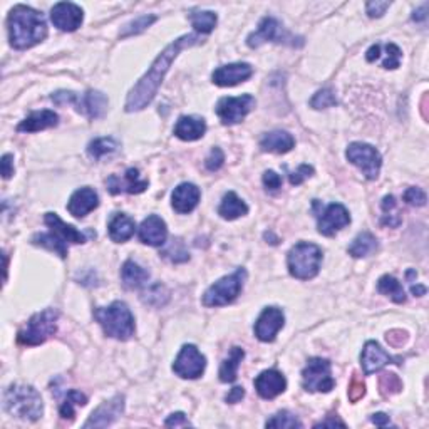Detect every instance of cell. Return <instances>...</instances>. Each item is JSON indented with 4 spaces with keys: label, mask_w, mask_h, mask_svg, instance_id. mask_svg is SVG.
Returning a JSON list of instances; mask_svg holds the SVG:
<instances>
[{
    "label": "cell",
    "mask_w": 429,
    "mask_h": 429,
    "mask_svg": "<svg viewBox=\"0 0 429 429\" xmlns=\"http://www.w3.org/2000/svg\"><path fill=\"white\" fill-rule=\"evenodd\" d=\"M203 40L200 39V36L196 34H187L181 36L180 39L173 40L170 45L164 47V51L153 61L151 68L148 69L146 74L138 81V84L134 86L133 89L130 91L126 99V111L127 113H134V111H141L146 107L150 102L155 99L156 94H158V89L163 82L166 72L170 71L173 61L178 57V54L183 51V49L193 47V45H198Z\"/></svg>",
    "instance_id": "obj_1"
},
{
    "label": "cell",
    "mask_w": 429,
    "mask_h": 429,
    "mask_svg": "<svg viewBox=\"0 0 429 429\" xmlns=\"http://www.w3.org/2000/svg\"><path fill=\"white\" fill-rule=\"evenodd\" d=\"M7 26H9L10 45L19 51L34 47L47 37V24L44 15L22 3L10 10Z\"/></svg>",
    "instance_id": "obj_2"
},
{
    "label": "cell",
    "mask_w": 429,
    "mask_h": 429,
    "mask_svg": "<svg viewBox=\"0 0 429 429\" xmlns=\"http://www.w3.org/2000/svg\"><path fill=\"white\" fill-rule=\"evenodd\" d=\"M3 410L12 418L37 421L44 414V403L36 387L15 382L3 393Z\"/></svg>",
    "instance_id": "obj_3"
},
{
    "label": "cell",
    "mask_w": 429,
    "mask_h": 429,
    "mask_svg": "<svg viewBox=\"0 0 429 429\" xmlns=\"http://www.w3.org/2000/svg\"><path fill=\"white\" fill-rule=\"evenodd\" d=\"M94 317L107 337L127 341L134 336V317L130 307L121 300H116L107 307L96 309Z\"/></svg>",
    "instance_id": "obj_4"
},
{
    "label": "cell",
    "mask_w": 429,
    "mask_h": 429,
    "mask_svg": "<svg viewBox=\"0 0 429 429\" xmlns=\"http://www.w3.org/2000/svg\"><path fill=\"white\" fill-rule=\"evenodd\" d=\"M322 263V250L315 243L300 242L290 249L287 255L288 272L294 279L311 280L319 274Z\"/></svg>",
    "instance_id": "obj_5"
},
{
    "label": "cell",
    "mask_w": 429,
    "mask_h": 429,
    "mask_svg": "<svg viewBox=\"0 0 429 429\" xmlns=\"http://www.w3.org/2000/svg\"><path fill=\"white\" fill-rule=\"evenodd\" d=\"M57 319L59 312L56 309H45L37 312L17 334V342L20 345H40L57 331Z\"/></svg>",
    "instance_id": "obj_6"
},
{
    "label": "cell",
    "mask_w": 429,
    "mask_h": 429,
    "mask_svg": "<svg viewBox=\"0 0 429 429\" xmlns=\"http://www.w3.org/2000/svg\"><path fill=\"white\" fill-rule=\"evenodd\" d=\"M245 280V268H238L235 274L220 279L203 294V305H206V307H221V305L232 304L240 295Z\"/></svg>",
    "instance_id": "obj_7"
},
{
    "label": "cell",
    "mask_w": 429,
    "mask_h": 429,
    "mask_svg": "<svg viewBox=\"0 0 429 429\" xmlns=\"http://www.w3.org/2000/svg\"><path fill=\"white\" fill-rule=\"evenodd\" d=\"M302 386L309 393H331L336 386L331 361L322 357L309 359L307 366L302 370Z\"/></svg>",
    "instance_id": "obj_8"
},
{
    "label": "cell",
    "mask_w": 429,
    "mask_h": 429,
    "mask_svg": "<svg viewBox=\"0 0 429 429\" xmlns=\"http://www.w3.org/2000/svg\"><path fill=\"white\" fill-rule=\"evenodd\" d=\"M345 158L361 170L367 180H375L382 166L381 153L367 143H350L345 150Z\"/></svg>",
    "instance_id": "obj_9"
},
{
    "label": "cell",
    "mask_w": 429,
    "mask_h": 429,
    "mask_svg": "<svg viewBox=\"0 0 429 429\" xmlns=\"http://www.w3.org/2000/svg\"><path fill=\"white\" fill-rule=\"evenodd\" d=\"M255 104H257V101L251 94H243V96L238 98H221L217 102L214 111H217L218 118L225 126H233L242 123L247 118V114L254 109Z\"/></svg>",
    "instance_id": "obj_10"
},
{
    "label": "cell",
    "mask_w": 429,
    "mask_h": 429,
    "mask_svg": "<svg viewBox=\"0 0 429 429\" xmlns=\"http://www.w3.org/2000/svg\"><path fill=\"white\" fill-rule=\"evenodd\" d=\"M317 217V226H319V232L325 237H332L337 232H341L344 226L350 224V214L344 205L341 203H332L325 208L319 210L313 205Z\"/></svg>",
    "instance_id": "obj_11"
},
{
    "label": "cell",
    "mask_w": 429,
    "mask_h": 429,
    "mask_svg": "<svg viewBox=\"0 0 429 429\" xmlns=\"http://www.w3.org/2000/svg\"><path fill=\"white\" fill-rule=\"evenodd\" d=\"M205 367H206L205 356L196 349V345L193 344H185L180 350L178 357H176L175 362H173V370H175V374L183 379H198L205 373Z\"/></svg>",
    "instance_id": "obj_12"
},
{
    "label": "cell",
    "mask_w": 429,
    "mask_h": 429,
    "mask_svg": "<svg viewBox=\"0 0 429 429\" xmlns=\"http://www.w3.org/2000/svg\"><path fill=\"white\" fill-rule=\"evenodd\" d=\"M288 40H295V39L292 36L286 34L279 20L274 17H263L262 20H260L257 31H254L249 37H247V44H249V47L251 49L260 47V45L265 42L290 44Z\"/></svg>",
    "instance_id": "obj_13"
},
{
    "label": "cell",
    "mask_w": 429,
    "mask_h": 429,
    "mask_svg": "<svg viewBox=\"0 0 429 429\" xmlns=\"http://www.w3.org/2000/svg\"><path fill=\"white\" fill-rule=\"evenodd\" d=\"M283 324H286V315L282 309L265 307L255 322V336L262 342H274Z\"/></svg>",
    "instance_id": "obj_14"
},
{
    "label": "cell",
    "mask_w": 429,
    "mask_h": 429,
    "mask_svg": "<svg viewBox=\"0 0 429 429\" xmlns=\"http://www.w3.org/2000/svg\"><path fill=\"white\" fill-rule=\"evenodd\" d=\"M51 20L59 31L74 32L81 27L84 20V12L72 2H59L52 7Z\"/></svg>",
    "instance_id": "obj_15"
},
{
    "label": "cell",
    "mask_w": 429,
    "mask_h": 429,
    "mask_svg": "<svg viewBox=\"0 0 429 429\" xmlns=\"http://www.w3.org/2000/svg\"><path fill=\"white\" fill-rule=\"evenodd\" d=\"M361 364H362V369H364V374L370 375L389 364H401V357L389 356V352H386V350L382 349L377 342L369 341V342H366L364 349H362Z\"/></svg>",
    "instance_id": "obj_16"
},
{
    "label": "cell",
    "mask_w": 429,
    "mask_h": 429,
    "mask_svg": "<svg viewBox=\"0 0 429 429\" xmlns=\"http://www.w3.org/2000/svg\"><path fill=\"white\" fill-rule=\"evenodd\" d=\"M125 411V396L118 394L109 401L102 403L91 418L84 423V428H106L116 421Z\"/></svg>",
    "instance_id": "obj_17"
},
{
    "label": "cell",
    "mask_w": 429,
    "mask_h": 429,
    "mask_svg": "<svg viewBox=\"0 0 429 429\" xmlns=\"http://www.w3.org/2000/svg\"><path fill=\"white\" fill-rule=\"evenodd\" d=\"M251 74H254V68L249 63H233L214 69L212 79L220 88H232V86L249 81Z\"/></svg>",
    "instance_id": "obj_18"
},
{
    "label": "cell",
    "mask_w": 429,
    "mask_h": 429,
    "mask_svg": "<svg viewBox=\"0 0 429 429\" xmlns=\"http://www.w3.org/2000/svg\"><path fill=\"white\" fill-rule=\"evenodd\" d=\"M106 187L111 195H119V193H130V195H138L148 188V180L139 178V171L136 168H130L123 176L111 175L106 180Z\"/></svg>",
    "instance_id": "obj_19"
},
{
    "label": "cell",
    "mask_w": 429,
    "mask_h": 429,
    "mask_svg": "<svg viewBox=\"0 0 429 429\" xmlns=\"http://www.w3.org/2000/svg\"><path fill=\"white\" fill-rule=\"evenodd\" d=\"M107 104H109V101H107V98L101 93V91L91 89L84 94L76 93V98H74V106H76V109L84 114V116H88L89 119H99L104 116L107 111Z\"/></svg>",
    "instance_id": "obj_20"
},
{
    "label": "cell",
    "mask_w": 429,
    "mask_h": 429,
    "mask_svg": "<svg viewBox=\"0 0 429 429\" xmlns=\"http://www.w3.org/2000/svg\"><path fill=\"white\" fill-rule=\"evenodd\" d=\"M255 389L260 398L274 399L287 389V379L277 369L263 370L262 374L255 379Z\"/></svg>",
    "instance_id": "obj_21"
},
{
    "label": "cell",
    "mask_w": 429,
    "mask_h": 429,
    "mask_svg": "<svg viewBox=\"0 0 429 429\" xmlns=\"http://www.w3.org/2000/svg\"><path fill=\"white\" fill-rule=\"evenodd\" d=\"M201 192L196 185L193 183H181L173 189L171 193V205L175 208V212L181 214L192 213L200 203Z\"/></svg>",
    "instance_id": "obj_22"
},
{
    "label": "cell",
    "mask_w": 429,
    "mask_h": 429,
    "mask_svg": "<svg viewBox=\"0 0 429 429\" xmlns=\"http://www.w3.org/2000/svg\"><path fill=\"white\" fill-rule=\"evenodd\" d=\"M139 240L146 245L151 247H161L164 245L168 237V228L164 224L163 218H159L158 214H150L148 218H144L141 226H139Z\"/></svg>",
    "instance_id": "obj_23"
},
{
    "label": "cell",
    "mask_w": 429,
    "mask_h": 429,
    "mask_svg": "<svg viewBox=\"0 0 429 429\" xmlns=\"http://www.w3.org/2000/svg\"><path fill=\"white\" fill-rule=\"evenodd\" d=\"M98 205H99L98 193L91 187H84L76 189V192L72 193V196L69 198L68 210L72 217L82 218L93 212L94 208H98Z\"/></svg>",
    "instance_id": "obj_24"
},
{
    "label": "cell",
    "mask_w": 429,
    "mask_h": 429,
    "mask_svg": "<svg viewBox=\"0 0 429 429\" xmlns=\"http://www.w3.org/2000/svg\"><path fill=\"white\" fill-rule=\"evenodd\" d=\"M44 221H45V225L51 228V232L54 235H57V237H59L61 240H64L65 243H84L86 242L84 233H81L79 230H76V226L64 224L57 213H45Z\"/></svg>",
    "instance_id": "obj_25"
},
{
    "label": "cell",
    "mask_w": 429,
    "mask_h": 429,
    "mask_svg": "<svg viewBox=\"0 0 429 429\" xmlns=\"http://www.w3.org/2000/svg\"><path fill=\"white\" fill-rule=\"evenodd\" d=\"M59 123V116L51 109L36 111L31 116H27L22 123L17 126L19 133H36V131L47 130V127L57 126Z\"/></svg>",
    "instance_id": "obj_26"
},
{
    "label": "cell",
    "mask_w": 429,
    "mask_h": 429,
    "mask_svg": "<svg viewBox=\"0 0 429 429\" xmlns=\"http://www.w3.org/2000/svg\"><path fill=\"white\" fill-rule=\"evenodd\" d=\"M206 133V123L198 116H181L175 126V136L183 141H196Z\"/></svg>",
    "instance_id": "obj_27"
},
{
    "label": "cell",
    "mask_w": 429,
    "mask_h": 429,
    "mask_svg": "<svg viewBox=\"0 0 429 429\" xmlns=\"http://www.w3.org/2000/svg\"><path fill=\"white\" fill-rule=\"evenodd\" d=\"M295 146V139L288 131H270V133L263 134L260 139V148L267 153H277V155H283L288 153Z\"/></svg>",
    "instance_id": "obj_28"
},
{
    "label": "cell",
    "mask_w": 429,
    "mask_h": 429,
    "mask_svg": "<svg viewBox=\"0 0 429 429\" xmlns=\"http://www.w3.org/2000/svg\"><path fill=\"white\" fill-rule=\"evenodd\" d=\"M107 230H109L111 240L116 243H125L134 235L136 224L133 218L127 217L126 213H116L109 220Z\"/></svg>",
    "instance_id": "obj_29"
},
{
    "label": "cell",
    "mask_w": 429,
    "mask_h": 429,
    "mask_svg": "<svg viewBox=\"0 0 429 429\" xmlns=\"http://www.w3.org/2000/svg\"><path fill=\"white\" fill-rule=\"evenodd\" d=\"M121 280L126 288L134 290V288H141L150 280V274L133 260H126L121 267Z\"/></svg>",
    "instance_id": "obj_30"
},
{
    "label": "cell",
    "mask_w": 429,
    "mask_h": 429,
    "mask_svg": "<svg viewBox=\"0 0 429 429\" xmlns=\"http://www.w3.org/2000/svg\"><path fill=\"white\" fill-rule=\"evenodd\" d=\"M247 213H249V206L233 192L226 193L221 200L220 208H218V214L225 220H237V218L245 217Z\"/></svg>",
    "instance_id": "obj_31"
},
{
    "label": "cell",
    "mask_w": 429,
    "mask_h": 429,
    "mask_svg": "<svg viewBox=\"0 0 429 429\" xmlns=\"http://www.w3.org/2000/svg\"><path fill=\"white\" fill-rule=\"evenodd\" d=\"M243 357H245V350H243L242 348H232L228 357L221 362L220 373H218L221 382H235V379H237L238 367H240V362L243 361Z\"/></svg>",
    "instance_id": "obj_32"
},
{
    "label": "cell",
    "mask_w": 429,
    "mask_h": 429,
    "mask_svg": "<svg viewBox=\"0 0 429 429\" xmlns=\"http://www.w3.org/2000/svg\"><path fill=\"white\" fill-rule=\"evenodd\" d=\"M375 250H377V238H375L373 233L362 232L354 238L352 243H350L349 255H352L354 258H362L367 257V255L374 254Z\"/></svg>",
    "instance_id": "obj_33"
},
{
    "label": "cell",
    "mask_w": 429,
    "mask_h": 429,
    "mask_svg": "<svg viewBox=\"0 0 429 429\" xmlns=\"http://www.w3.org/2000/svg\"><path fill=\"white\" fill-rule=\"evenodd\" d=\"M377 290L382 295H387L391 300L396 304H404L406 302V292L398 279H394L393 275H382L377 282Z\"/></svg>",
    "instance_id": "obj_34"
},
{
    "label": "cell",
    "mask_w": 429,
    "mask_h": 429,
    "mask_svg": "<svg viewBox=\"0 0 429 429\" xmlns=\"http://www.w3.org/2000/svg\"><path fill=\"white\" fill-rule=\"evenodd\" d=\"M32 243L37 247H44V249L54 251V254L59 255L61 258L68 257V243L61 240L57 235L51 233H37L32 237Z\"/></svg>",
    "instance_id": "obj_35"
},
{
    "label": "cell",
    "mask_w": 429,
    "mask_h": 429,
    "mask_svg": "<svg viewBox=\"0 0 429 429\" xmlns=\"http://www.w3.org/2000/svg\"><path fill=\"white\" fill-rule=\"evenodd\" d=\"M86 404H88V398H86L84 394L79 393V391H76V389L68 391V393H65L64 401L61 403V407H59L61 418L74 419V414H76L74 407L86 406Z\"/></svg>",
    "instance_id": "obj_36"
},
{
    "label": "cell",
    "mask_w": 429,
    "mask_h": 429,
    "mask_svg": "<svg viewBox=\"0 0 429 429\" xmlns=\"http://www.w3.org/2000/svg\"><path fill=\"white\" fill-rule=\"evenodd\" d=\"M189 20H192V26L195 27L196 32L200 34H210L217 26V14L212 10H198L189 14Z\"/></svg>",
    "instance_id": "obj_37"
},
{
    "label": "cell",
    "mask_w": 429,
    "mask_h": 429,
    "mask_svg": "<svg viewBox=\"0 0 429 429\" xmlns=\"http://www.w3.org/2000/svg\"><path fill=\"white\" fill-rule=\"evenodd\" d=\"M382 225L391 226V228H398L399 225H401L403 218L401 214L398 212V201H396V198L393 195H387L384 196V200H382Z\"/></svg>",
    "instance_id": "obj_38"
},
{
    "label": "cell",
    "mask_w": 429,
    "mask_h": 429,
    "mask_svg": "<svg viewBox=\"0 0 429 429\" xmlns=\"http://www.w3.org/2000/svg\"><path fill=\"white\" fill-rule=\"evenodd\" d=\"M119 148V143L114 138H98L89 143L88 155L94 159H101L102 156L114 153Z\"/></svg>",
    "instance_id": "obj_39"
},
{
    "label": "cell",
    "mask_w": 429,
    "mask_h": 429,
    "mask_svg": "<svg viewBox=\"0 0 429 429\" xmlns=\"http://www.w3.org/2000/svg\"><path fill=\"white\" fill-rule=\"evenodd\" d=\"M379 391L384 398H389V396H394L403 391V381L399 379L398 374L394 373H384L381 374L379 377Z\"/></svg>",
    "instance_id": "obj_40"
},
{
    "label": "cell",
    "mask_w": 429,
    "mask_h": 429,
    "mask_svg": "<svg viewBox=\"0 0 429 429\" xmlns=\"http://www.w3.org/2000/svg\"><path fill=\"white\" fill-rule=\"evenodd\" d=\"M143 302L148 305H153V307H161L168 302L170 299V294H168L166 287L161 286V283H155V286L148 288L146 292L143 294Z\"/></svg>",
    "instance_id": "obj_41"
},
{
    "label": "cell",
    "mask_w": 429,
    "mask_h": 429,
    "mask_svg": "<svg viewBox=\"0 0 429 429\" xmlns=\"http://www.w3.org/2000/svg\"><path fill=\"white\" fill-rule=\"evenodd\" d=\"M267 428H304L299 418L288 411H280L265 423Z\"/></svg>",
    "instance_id": "obj_42"
},
{
    "label": "cell",
    "mask_w": 429,
    "mask_h": 429,
    "mask_svg": "<svg viewBox=\"0 0 429 429\" xmlns=\"http://www.w3.org/2000/svg\"><path fill=\"white\" fill-rule=\"evenodd\" d=\"M156 15H141V17L134 19L133 22H130L127 26H125L121 32V37H130V36H136V34H141V32L146 31L148 27L151 26V24L156 22Z\"/></svg>",
    "instance_id": "obj_43"
},
{
    "label": "cell",
    "mask_w": 429,
    "mask_h": 429,
    "mask_svg": "<svg viewBox=\"0 0 429 429\" xmlns=\"http://www.w3.org/2000/svg\"><path fill=\"white\" fill-rule=\"evenodd\" d=\"M164 258H168L170 262H175V263H181V262H187V260L189 258L188 251L187 249H185L183 242L180 240V238H176V240H173L170 245L164 249L163 254Z\"/></svg>",
    "instance_id": "obj_44"
},
{
    "label": "cell",
    "mask_w": 429,
    "mask_h": 429,
    "mask_svg": "<svg viewBox=\"0 0 429 429\" xmlns=\"http://www.w3.org/2000/svg\"><path fill=\"white\" fill-rule=\"evenodd\" d=\"M336 104H337L336 94H334V91L329 88L317 91V93L313 94V98L311 99V106L313 109H327V107H332Z\"/></svg>",
    "instance_id": "obj_45"
},
{
    "label": "cell",
    "mask_w": 429,
    "mask_h": 429,
    "mask_svg": "<svg viewBox=\"0 0 429 429\" xmlns=\"http://www.w3.org/2000/svg\"><path fill=\"white\" fill-rule=\"evenodd\" d=\"M382 47H384V51H386V57H384V61H382V68L398 69L399 63H401V57H403L401 49H399L396 44H386V45H382Z\"/></svg>",
    "instance_id": "obj_46"
},
{
    "label": "cell",
    "mask_w": 429,
    "mask_h": 429,
    "mask_svg": "<svg viewBox=\"0 0 429 429\" xmlns=\"http://www.w3.org/2000/svg\"><path fill=\"white\" fill-rule=\"evenodd\" d=\"M366 394V384L364 381H362V377L357 373L352 374V379H350L349 382V389H348V396H349V401L350 403H357L361 401L362 398H364Z\"/></svg>",
    "instance_id": "obj_47"
},
{
    "label": "cell",
    "mask_w": 429,
    "mask_h": 429,
    "mask_svg": "<svg viewBox=\"0 0 429 429\" xmlns=\"http://www.w3.org/2000/svg\"><path fill=\"white\" fill-rule=\"evenodd\" d=\"M224 163H225V155L220 148H213L205 159V166L208 171H218L221 166H224Z\"/></svg>",
    "instance_id": "obj_48"
},
{
    "label": "cell",
    "mask_w": 429,
    "mask_h": 429,
    "mask_svg": "<svg viewBox=\"0 0 429 429\" xmlns=\"http://www.w3.org/2000/svg\"><path fill=\"white\" fill-rule=\"evenodd\" d=\"M404 201H407L410 205H414V206H424L426 205V193L423 192L421 188H416V187H411L407 188L406 192H404Z\"/></svg>",
    "instance_id": "obj_49"
},
{
    "label": "cell",
    "mask_w": 429,
    "mask_h": 429,
    "mask_svg": "<svg viewBox=\"0 0 429 429\" xmlns=\"http://www.w3.org/2000/svg\"><path fill=\"white\" fill-rule=\"evenodd\" d=\"M313 175V168L311 164H300L299 170L292 171L290 175H288V180H290V185H294V187H299V185H302L305 180L311 178Z\"/></svg>",
    "instance_id": "obj_50"
},
{
    "label": "cell",
    "mask_w": 429,
    "mask_h": 429,
    "mask_svg": "<svg viewBox=\"0 0 429 429\" xmlns=\"http://www.w3.org/2000/svg\"><path fill=\"white\" fill-rule=\"evenodd\" d=\"M391 7V2H381V0H373V2L366 3V10L369 14V17H382L386 14V10Z\"/></svg>",
    "instance_id": "obj_51"
},
{
    "label": "cell",
    "mask_w": 429,
    "mask_h": 429,
    "mask_svg": "<svg viewBox=\"0 0 429 429\" xmlns=\"http://www.w3.org/2000/svg\"><path fill=\"white\" fill-rule=\"evenodd\" d=\"M164 426L166 428H187L192 426L189 419L187 418L185 412H173L171 416H168V419L164 421Z\"/></svg>",
    "instance_id": "obj_52"
},
{
    "label": "cell",
    "mask_w": 429,
    "mask_h": 429,
    "mask_svg": "<svg viewBox=\"0 0 429 429\" xmlns=\"http://www.w3.org/2000/svg\"><path fill=\"white\" fill-rule=\"evenodd\" d=\"M263 185H265V188L270 189V192H275V189L282 187V176L277 175L275 171L268 170L263 173Z\"/></svg>",
    "instance_id": "obj_53"
},
{
    "label": "cell",
    "mask_w": 429,
    "mask_h": 429,
    "mask_svg": "<svg viewBox=\"0 0 429 429\" xmlns=\"http://www.w3.org/2000/svg\"><path fill=\"white\" fill-rule=\"evenodd\" d=\"M386 341L389 342L393 348H401L403 344H406L407 342V332L401 331V329H394V331L387 332Z\"/></svg>",
    "instance_id": "obj_54"
},
{
    "label": "cell",
    "mask_w": 429,
    "mask_h": 429,
    "mask_svg": "<svg viewBox=\"0 0 429 429\" xmlns=\"http://www.w3.org/2000/svg\"><path fill=\"white\" fill-rule=\"evenodd\" d=\"M0 164H2V176L6 180H9L12 175H14V156L9 155H3L2 161H0Z\"/></svg>",
    "instance_id": "obj_55"
},
{
    "label": "cell",
    "mask_w": 429,
    "mask_h": 429,
    "mask_svg": "<svg viewBox=\"0 0 429 429\" xmlns=\"http://www.w3.org/2000/svg\"><path fill=\"white\" fill-rule=\"evenodd\" d=\"M243 398H245V389H243L242 386H235L233 389L226 394L225 401L228 404H235V403H240Z\"/></svg>",
    "instance_id": "obj_56"
},
{
    "label": "cell",
    "mask_w": 429,
    "mask_h": 429,
    "mask_svg": "<svg viewBox=\"0 0 429 429\" xmlns=\"http://www.w3.org/2000/svg\"><path fill=\"white\" fill-rule=\"evenodd\" d=\"M334 426L345 428V423L344 421H341L339 418H327V419L320 421V423H317L313 428H334Z\"/></svg>",
    "instance_id": "obj_57"
},
{
    "label": "cell",
    "mask_w": 429,
    "mask_h": 429,
    "mask_svg": "<svg viewBox=\"0 0 429 429\" xmlns=\"http://www.w3.org/2000/svg\"><path fill=\"white\" fill-rule=\"evenodd\" d=\"M379 57H381V44L370 45L369 51L366 52V59L369 61V63H374V61H377Z\"/></svg>",
    "instance_id": "obj_58"
},
{
    "label": "cell",
    "mask_w": 429,
    "mask_h": 429,
    "mask_svg": "<svg viewBox=\"0 0 429 429\" xmlns=\"http://www.w3.org/2000/svg\"><path fill=\"white\" fill-rule=\"evenodd\" d=\"M370 421L375 426H389V416L384 414V412H375V414L370 416Z\"/></svg>",
    "instance_id": "obj_59"
},
{
    "label": "cell",
    "mask_w": 429,
    "mask_h": 429,
    "mask_svg": "<svg viewBox=\"0 0 429 429\" xmlns=\"http://www.w3.org/2000/svg\"><path fill=\"white\" fill-rule=\"evenodd\" d=\"M426 10H428L426 6H423L421 9L414 10V14H412V20H414V22H423V20H426V17H428Z\"/></svg>",
    "instance_id": "obj_60"
},
{
    "label": "cell",
    "mask_w": 429,
    "mask_h": 429,
    "mask_svg": "<svg viewBox=\"0 0 429 429\" xmlns=\"http://www.w3.org/2000/svg\"><path fill=\"white\" fill-rule=\"evenodd\" d=\"M411 292H412V294H414V295L421 297V295L426 294V287H423V286H414V283H411Z\"/></svg>",
    "instance_id": "obj_61"
}]
</instances>
